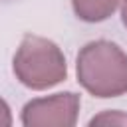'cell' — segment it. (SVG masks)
<instances>
[{
	"label": "cell",
	"instance_id": "obj_2",
	"mask_svg": "<svg viewBox=\"0 0 127 127\" xmlns=\"http://www.w3.org/2000/svg\"><path fill=\"white\" fill-rule=\"evenodd\" d=\"M12 71L28 89L44 91L67 77V64L56 42L44 36L26 34L14 54Z\"/></svg>",
	"mask_w": 127,
	"mask_h": 127
},
{
	"label": "cell",
	"instance_id": "obj_7",
	"mask_svg": "<svg viewBox=\"0 0 127 127\" xmlns=\"http://www.w3.org/2000/svg\"><path fill=\"white\" fill-rule=\"evenodd\" d=\"M121 22L127 28V0H121Z\"/></svg>",
	"mask_w": 127,
	"mask_h": 127
},
{
	"label": "cell",
	"instance_id": "obj_4",
	"mask_svg": "<svg viewBox=\"0 0 127 127\" xmlns=\"http://www.w3.org/2000/svg\"><path fill=\"white\" fill-rule=\"evenodd\" d=\"M121 0H71L75 16L87 24H97L113 16Z\"/></svg>",
	"mask_w": 127,
	"mask_h": 127
},
{
	"label": "cell",
	"instance_id": "obj_5",
	"mask_svg": "<svg viewBox=\"0 0 127 127\" xmlns=\"http://www.w3.org/2000/svg\"><path fill=\"white\" fill-rule=\"evenodd\" d=\"M89 127H95V125H127V115L123 111H117V109H107V111H101L99 115L91 117Z\"/></svg>",
	"mask_w": 127,
	"mask_h": 127
},
{
	"label": "cell",
	"instance_id": "obj_6",
	"mask_svg": "<svg viewBox=\"0 0 127 127\" xmlns=\"http://www.w3.org/2000/svg\"><path fill=\"white\" fill-rule=\"evenodd\" d=\"M12 125V111L10 105L0 97V127H10Z\"/></svg>",
	"mask_w": 127,
	"mask_h": 127
},
{
	"label": "cell",
	"instance_id": "obj_3",
	"mask_svg": "<svg viewBox=\"0 0 127 127\" xmlns=\"http://www.w3.org/2000/svg\"><path fill=\"white\" fill-rule=\"evenodd\" d=\"M81 99L73 91H60L48 97L30 99L22 107V125L26 127H73L77 123Z\"/></svg>",
	"mask_w": 127,
	"mask_h": 127
},
{
	"label": "cell",
	"instance_id": "obj_1",
	"mask_svg": "<svg viewBox=\"0 0 127 127\" xmlns=\"http://www.w3.org/2000/svg\"><path fill=\"white\" fill-rule=\"evenodd\" d=\"M79 85L99 99L127 93V54L109 40L87 42L75 60Z\"/></svg>",
	"mask_w": 127,
	"mask_h": 127
}]
</instances>
